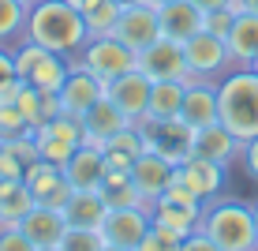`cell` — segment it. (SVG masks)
I'll use <instances>...</instances> for the list:
<instances>
[{"instance_id":"6da1fadb","label":"cell","mask_w":258,"mask_h":251,"mask_svg":"<svg viewBox=\"0 0 258 251\" xmlns=\"http://www.w3.org/2000/svg\"><path fill=\"white\" fill-rule=\"evenodd\" d=\"M26 38L75 60L90 34H86V15L75 12L68 0H34L26 8Z\"/></svg>"},{"instance_id":"7a4b0ae2","label":"cell","mask_w":258,"mask_h":251,"mask_svg":"<svg viewBox=\"0 0 258 251\" xmlns=\"http://www.w3.org/2000/svg\"><path fill=\"white\" fill-rule=\"evenodd\" d=\"M217 120L239 142L258 135V75L251 68H232L217 79Z\"/></svg>"},{"instance_id":"3957f363","label":"cell","mask_w":258,"mask_h":251,"mask_svg":"<svg viewBox=\"0 0 258 251\" xmlns=\"http://www.w3.org/2000/svg\"><path fill=\"white\" fill-rule=\"evenodd\" d=\"M206 236L217 244L221 251H258V229H254V203L243 199H221L206 203L202 210V225Z\"/></svg>"},{"instance_id":"277c9868","label":"cell","mask_w":258,"mask_h":251,"mask_svg":"<svg viewBox=\"0 0 258 251\" xmlns=\"http://www.w3.org/2000/svg\"><path fill=\"white\" fill-rule=\"evenodd\" d=\"M15 57V79L26 86H34V90L41 94H56L60 86H64L68 71H71V60L60 57V53H52L45 45H38V41L23 38L19 45L12 49Z\"/></svg>"},{"instance_id":"5b68a950","label":"cell","mask_w":258,"mask_h":251,"mask_svg":"<svg viewBox=\"0 0 258 251\" xmlns=\"http://www.w3.org/2000/svg\"><path fill=\"white\" fill-rule=\"evenodd\" d=\"M139 135H142V146L154 150V154L168 158L172 165H183L191 154H195V128L187 120H154V116H142L135 124Z\"/></svg>"},{"instance_id":"8992f818","label":"cell","mask_w":258,"mask_h":251,"mask_svg":"<svg viewBox=\"0 0 258 251\" xmlns=\"http://www.w3.org/2000/svg\"><path fill=\"white\" fill-rule=\"evenodd\" d=\"M202 210H206V203L195 199L187 187L172 184V187H165V191L150 203V221L172 229V232H180V236H187V232H199Z\"/></svg>"},{"instance_id":"52a82bcc","label":"cell","mask_w":258,"mask_h":251,"mask_svg":"<svg viewBox=\"0 0 258 251\" xmlns=\"http://www.w3.org/2000/svg\"><path fill=\"white\" fill-rule=\"evenodd\" d=\"M75 64H83L86 71H94L101 83H109V79L123 75V71L139 68V53L127 49L120 38H112V34H105V38H90L83 45V53L75 57Z\"/></svg>"},{"instance_id":"ba28073f","label":"cell","mask_w":258,"mask_h":251,"mask_svg":"<svg viewBox=\"0 0 258 251\" xmlns=\"http://www.w3.org/2000/svg\"><path fill=\"white\" fill-rule=\"evenodd\" d=\"M183 57H187V75L191 79H210L217 83L225 71H232V53H228V41L217 38L210 30H199L195 38L183 41Z\"/></svg>"},{"instance_id":"9c48e42d","label":"cell","mask_w":258,"mask_h":251,"mask_svg":"<svg viewBox=\"0 0 258 251\" xmlns=\"http://www.w3.org/2000/svg\"><path fill=\"white\" fill-rule=\"evenodd\" d=\"M34 146H38V158L41 161H52V165H64V161L83 146V124L75 116H49L45 124L34 128Z\"/></svg>"},{"instance_id":"30bf717a","label":"cell","mask_w":258,"mask_h":251,"mask_svg":"<svg viewBox=\"0 0 258 251\" xmlns=\"http://www.w3.org/2000/svg\"><path fill=\"white\" fill-rule=\"evenodd\" d=\"M112 38H120L127 49L142 53L146 45H154L161 38V19H157V8L150 0H135V4H123L116 15V30Z\"/></svg>"},{"instance_id":"8fae6325","label":"cell","mask_w":258,"mask_h":251,"mask_svg":"<svg viewBox=\"0 0 258 251\" xmlns=\"http://www.w3.org/2000/svg\"><path fill=\"white\" fill-rule=\"evenodd\" d=\"M172 184L187 187L195 199H202V203H213V199H221L225 187H228V169L217 165V161H206V158L191 154L183 165H176V180Z\"/></svg>"},{"instance_id":"7c38bea8","label":"cell","mask_w":258,"mask_h":251,"mask_svg":"<svg viewBox=\"0 0 258 251\" xmlns=\"http://www.w3.org/2000/svg\"><path fill=\"white\" fill-rule=\"evenodd\" d=\"M150 90H154V79L142 75L139 68H131V71H123V75H116V79H109V83H105V94H109V102L116 105V109L127 116L131 124H139L142 116H146Z\"/></svg>"},{"instance_id":"4fadbf2b","label":"cell","mask_w":258,"mask_h":251,"mask_svg":"<svg viewBox=\"0 0 258 251\" xmlns=\"http://www.w3.org/2000/svg\"><path fill=\"white\" fill-rule=\"evenodd\" d=\"M56 97H60V113L79 120V116L90 109L94 102H101V97H105V83L94 75V71H86L83 64H75V60H71V71H68L64 86L56 90Z\"/></svg>"},{"instance_id":"5bb4252c","label":"cell","mask_w":258,"mask_h":251,"mask_svg":"<svg viewBox=\"0 0 258 251\" xmlns=\"http://www.w3.org/2000/svg\"><path fill=\"white\" fill-rule=\"evenodd\" d=\"M150 210H142V206H112L109 214H105L101 221V236L105 244H116V247H131L135 251L142 244V236L150 232Z\"/></svg>"},{"instance_id":"9a60e30c","label":"cell","mask_w":258,"mask_h":251,"mask_svg":"<svg viewBox=\"0 0 258 251\" xmlns=\"http://www.w3.org/2000/svg\"><path fill=\"white\" fill-rule=\"evenodd\" d=\"M139 71L142 75H150L154 83H161V79H191L187 75V57H183V45L172 38H157L154 45H146L139 53Z\"/></svg>"},{"instance_id":"2e32d148","label":"cell","mask_w":258,"mask_h":251,"mask_svg":"<svg viewBox=\"0 0 258 251\" xmlns=\"http://www.w3.org/2000/svg\"><path fill=\"white\" fill-rule=\"evenodd\" d=\"M131 180H135V187H139L142 210H150V203H154L165 187H172L176 165H172L168 158L154 154V150H142V154L135 158V165H131Z\"/></svg>"},{"instance_id":"e0dca14e","label":"cell","mask_w":258,"mask_h":251,"mask_svg":"<svg viewBox=\"0 0 258 251\" xmlns=\"http://www.w3.org/2000/svg\"><path fill=\"white\" fill-rule=\"evenodd\" d=\"M23 180H26V187H30L34 203H41V206H56V210H60L64 199L71 195V184H68L64 169L52 165V161H41V158L26 165Z\"/></svg>"},{"instance_id":"ac0fdd59","label":"cell","mask_w":258,"mask_h":251,"mask_svg":"<svg viewBox=\"0 0 258 251\" xmlns=\"http://www.w3.org/2000/svg\"><path fill=\"white\" fill-rule=\"evenodd\" d=\"M79 124H83V142H90V146L101 150L105 142L116 135V131H123L131 120H127V116H123V113L116 109V105L109 102V94H105L101 102H94L90 109L79 116Z\"/></svg>"},{"instance_id":"d6986e66","label":"cell","mask_w":258,"mask_h":251,"mask_svg":"<svg viewBox=\"0 0 258 251\" xmlns=\"http://www.w3.org/2000/svg\"><path fill=\"white\" fill-rule=\"evenodd\" d=\"M60 169H64L71 191H97L105 180V154L97 146H90V142H83Z\"/></svg>"},{"instance_id":"ffe728a7","label":"cell","mask_w":258,"mask_h":251,"mask_svg":"<svg viewBox=\"0 0 258 251\" xmlns=\"http://www.w3.org/2000/svg\"><path fill=\"white\" fill-rule=\"evenodd\" d=\"M180 120H187L195 131L206 128V124H217V83H210V79H187Z\"/></svg>"},{"instance_id":"44dd1931","label":"cell","mask_w":258,"mask_h":251,"mask_svg":"<svg viewBox=\"0 0 258 251\" xmlns=\"http://www.w3.org/2000/svg\"><path fill=\"white\" fill-rule=\"evenodd\" d=\"M239 150H243V142H239L221 120L195 131V154L206 158V161H217V165L228 169L232 161H239Z\"/></svg>"},{"instance_id":"7402d4cb","label":"cell","mask_w":258,"mask_h":251,"mask_svg":"<svg viewBox=\"0 0 258 251\" xmlns=\"http://www.w3.org/2000/svg\"><path fill=\"white\" fill-rule=\"evenodd\" d=\"M19 229L30 236V244L34 247H52V244H60L64 240V232H68V221H64V214L56 210V206H41V203H34L30 206V214L19 221Z\"/></svg>"},{"instance_id":"603a6c76","label":"cell","mask_w":258,"mask_h":251,"mask_svg":"<svg viewBox=\"0 0 258 251\" xmlns=\"http://www.w3.org/2000/svg\"><path fill=\"white\" fill-rule=\"evenodd\" d=\"M157 19H161V34L172 41H187L195 34L202 30V23H206V15L199 12V8L191 4V0H168V4L157 8Z\"/></svg>"},{"instance_id":"cb8c5ba5","label":"cell","mask_w":258,"mask_h":251,"mask_svg":"<svg viewBox=\"0 0 258 251\" xmlns=\"http://www.w3.org/2000/svg\"><path fill=\"white\" fill-rule=\"evenodd\" d=\"M60 214H64L68 229H101L109 203L101 199V191H71L60 206Z\"/></svg>"},{"instance_id":"d4e9b609","label":"cell","mask_w":258,"mask_h":251,"mask_svg":"<svg viewBox=\"0 0 258 251\" xmlns=\"http://www.w3.org/2000/svg\"><path fill=\"white\" fill-rule=\"evenodd\" d=\"M228 53H232V64L247 68L258 57V15L254 12H236L232 30H228Z\"/></svg>"},{"instance_id":"484cf974","label":"cell","mask_w":258,"mask_h":251,"mask_svg":"<svg viewBox=\"0 0 258 251\" xmlns=\"http://www.w3.org/2000/svg\"><path fill=\"white\" fill-rule=\"evenodd\" d=\"M142 135H139V128L135 124H127L123 131H116L109 142L101 146V154H105V169H112V173H131V165H135V158L142 154Z\"/></svg>"},{"instance_id":"4316f807","label":"cell","mask_w":258,"mask_h":251,"mask_svg":"<svg viewBox=\"0 0 258 251\" xmlns=\"http://www.w3.org/2000/svg\"><path fill=\"white\" fill-rule=\"evenodd\" d=\"M183 90H187V79H161V83H154L146 116H154V120H176L180 105H183Z\"/></svg>"},{"instance_id":"83f0119b","label":"cell","mask_w":258,"mask_h":251,"mask_svg":"<svg viewBox=\"0 0 258 251\" xmlns=\"http://www.w3.org/2000/svg\"><path fill=\"white\" fill-rule=\"evenodd\" d=\"M34 206V195L26 180H0V225H19V221L30 214Z\"/></svg>"},{"instance_id":"f1b7e54d","label":"cell","mask_w":258,"mask_h":251,"mask_svg":"<svg viewBox=\"0 0 258 251\" xmlns=\"http://www.w3.org/2000/svg\"><path fill=\"white\" fill-rule=\"evenodd\" d=\"M26 38V4L23 0H0V45H19Z\"/></svg>"},{"instance_id":"f546056e","label":"cell","mask_w":258,"mask_h":251,"mask_svg":"<svg viewBox=\"0 0 258 251\" xmlns=\"http://www.w3.org/2000/svg\"><path fill=\"white\" fill-rule=\"evenodd\" d=\"M116 15H120L116 0H101L94 12H86V34H90V38H105V34H112V30H116Z\"/></svg>"},{"instance_id":"4dcf8cb0","label":"cell","mask_w":258,"mask_h":251,"mask_svg":"<svg viewBox=\"0 0 258 251\" xmlns=\"http://www.w3.org/2000/svg\"><path fill=\"white\" fill-rule=\"evenodd\" d=\"M60 251H105V236L101 229H68Z\"/></svg>"},{"instance_id":"1f68e13d","label":"cell","mask_w":258,"mask_h":251,"mask_svg":"<svg viewBox=\"0 0 258 251\" xmlns=\"http://www.w3.org/2000/svg\"><path fill=\"white\" fill-rule=\"evenodd\" d=\"M180 244H183L180 232H172L165 225H150V232L142 236V244L135 251H180Z\"/></svg>"},{"instance_id":"d6a6232c","label":"cell","mask_w":258,"mask_h":251,"mask_svg":"<svg viewBox=\"0 0 258 251\" xmlns=\"http://www.w3.org/2000/svg\"><path fill=\"white\" fill-rule=\"evenodd\" d=\"M0 251H38L19 225H0Z\"/></svg>"},{"instance_id":"836d02e7","label":"cell","mask_w":258,"mask_h":251,"mask_svg":"<svg viewBox=\"0 0 258 251\" xmlns=\"http://www.w3.org/2000/svg\"><path fill=\"white\" fill-rule=\"evenodd\" d=\"M232 19H236L232 8H217V12H206V23H202V30L217 34V38H228V30H232Z\"/></svg>"},{"instance_id":"e575fe53","label":"cell","mask_w":258,"mask_h":251,"mask_svg":"<svg viewBox=\"0 0 258 251\" xmlns=\"http://www.w3.org/2000/svg\"><path fill=\"white\" fill-rule=\"evenodd\" d=\"M23 173H26V165L4 146V142H0V180H19Z\"/></svg>"},{"instance_id":"d590c367","label":"cell","mask_w":258,"mask_h":251,"mask_svg":"<svg viewBox=\"0 0 258 251\" xmlns=\"http://www.w3.org/2000/svg\"><path fill=\"white\" fill-rule=\"evenodd\" d=\"M239 165H243V173L258 180V135L243 142V150H239Z\"/></svg>"},{"instance_id":"8d00e7d4","label":"cell","mask_w":258,"mask_h":251,"mask_svg":"<svg viewBox=\"0 0 258 251\" xmlns=\"http://www.w3.org/2000/svg\"><path fill=\"white\" fill-rule=\"evenodd\" d=\"M180 251H221L217 244H213V240L206 236V232H187V236H183V244H180Z\"/></svg>"},{"instance_id":"74e56055","label":"cell","mask_w":258,"mask_h":251,"mask_svg":"<svg viewBox=\"0 0 258 251\" xmlns=\"http://www.w3.org/2000/svg\"><path fill=\"white\" fill-rule=\"evenodd\" d=\"M12 83H15V57H12L8 45H0V90L12 86Z\"/></svg>"},{"instance_id":"f35d334b","label":"cell","mask_w":258,"mask_h":251,"mask_svg":"<svg viewBox=\"0 0 258 251\" xmlns=\"http://www.w3.org/2000/svg\"><path fill=\"white\" fill-rule=\"evenodd\" d=\"M191 4L206 15V12H217V8H232V0H191Z\"/></svg>"},{"instance_id":"ab89813d","label":"cell","mask_w":258,"mask_h":251,"mask_svg":"<svg viewBox=\"0 0 258 251\" xmlns=\"http://www.w3.org/2000/svg\"><path fill=\"white\" fill-rule=\"evenodd\" d=\"M68 4L75 8V12H83V15H86V12H94V8L101 4V0H68Z\"/></svg>"},{"instance_id":"60d3db41","label":"cell","mask_w":258,"mask_h":251,"mask_svg":"<svg viewBox=\"0 0 258 251\" xmlns=\"http://www.w3.org/2000/svg\"><path fill=\"white\" fill-rule=\"evenodd\" d=\"M232 12H254L258 15V0H232Z\"/></svg>"},{"instance_id":"b9f144b4","label":"cell","mask_w":258,"mask_h":251,"mask_svg":"<svg viewBox=\"0 0 258 251\" xmlns=\"http://www.w3.org/2000/svg\"><path fill=\"white\" fill-rule=\"evenodd\" d=\"M105 251H131V247H116V244H105Z\"/></svg>"},{"instance_id":"7bdbcfd3","label":"cell","mask_w":258,"mask_h":251,"mask_svg":"<svg viewBox=\"0 0 258 251\" xmlns=\"http://www.w3.org/2000/svg\"><path fill=\"white\" fill-rule=\"evenodd\" d=\"M247 68H251V71H254V75H258V57H254V60H251V64H247Z\"/></svg>"},{"instance_id":"ee69618b","label":"cell","mask_w":258,"mask_h":251,"mask_svg":"<svg viewBox=\"0 0 258 251\" xmlns=\"http://www.w3.org/2000/svg\"><path fill=\"white\" fill-rule=\"evenodd\" d=\"M38 251H60V244H52V247H38Z\"/></svg>"},{"instance_id":"f6af8a7d","label":"cell","mask_w":258,"mask_h":251,"mask_svg":"<svg viewBox=\"0 0 258 251\" xmlns=\"http://www.w3.org/2000/svg\"><path fill=\"white\" fill-rule=\"evenodd\" d=\"M150 4H154V8H161V4H168V0H150Z\"/></svg>"},{"instance_id":"bcb514c9","label":"cell","mask_w":258,"mask_h":251,"mask_svg":"<svg viewBox=\"0 0 258 251\" xmlns=\"http://www.w3.org/2000/svg\"><path fill=\"white\" fill-rule=\"evenodd\" d=\"M254 229H258V203H254Z\"/></svg>"},{"instance_id":"7dc6e473","label":"cell","mask_w":258,"mask_h":251,"mask_svg":"<svg viewBox=\"0 0 258 251\" xmlns=\"http://www.w3.org/2000/svg\"><path fill=\"white\" fill-rule=\"evenodd\" d=\"M116 4H120V8H123V4H135V0H116Z\"/></svg>"},{"instance_id":"c3c4849f","label":"cell","mask_w":258,"mask_h":251,"mask_svg":"<svg viewBox=\"0 0 258 251\" xmlns=\"http://www.w3.org/2000/svg\"><path fill=\"white\" fill-rule=\"evenodd\" d=\"M23 4H26V8H30V4H34V0H23Z\"/></svg>"}]
</instances>
